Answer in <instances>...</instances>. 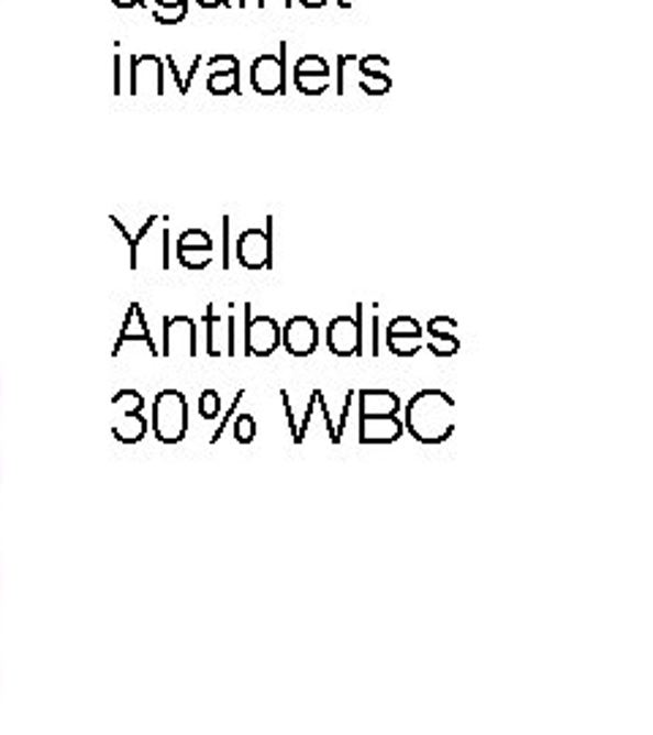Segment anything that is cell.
<instances>
[{
	"label": "cell",
	"instance_id": "obj_1",
	"mask_svg": "<svg viewBox=\"0 0 653 735\" xmlns=\"http://www.w3.org/2000/svg\"><path fill=\"white\" fill-rule=\"evenodd\" d=\"M455 409L457 404L444 390H420L406 404L403 428L420 445H444L455 434Z\"/></svg>",
	"mask_w": 653,
	"mask_h": 735
},
{
	"label": "cell",
	"instance_id": "obj_2",
	"mask_svg": "<svg viewBox=\"0 0 653 735\" xmlns=\"http://www.w3.org/2000/svg\"><path fill=\"white\" fill-rule=\"evenodd\" d=\"M363 306H357V319L335 316L326 327V347L335 358H357L363 352Z\"/></svg>",
	"mask_w": 653,
	"mask_h": 735
},
{
	"label": "cell",
	"instance_id": "obj_3",
	"mask_svg": "<svg viewBox=\"0 0 653 735\" xmlns=\"http://www.w3.org/2000/svg\"><path fill=\"white\" fill-rule=\"evenodd\" d=\"M248 327H245V354L248 358H270L280 347V325L273 316H251V308H245Z\"/></svg>",
	"mask_w": 653,
	"mask_h": 735
},
{
	"label": "cell",
	"instance_id": "obj_4",
	"mask_svg": "<svg viewBox=\"0 0 653 735\" xmlns=\"http://www.w3.org/2000/svg\"><path fill=\"white\" fill-rule=\"evenodd\" d=\"M280 343L291 358H311L319 347V327L311 316H291L280 327Z\"/></svg>",
	"mask_w": 653,
	"mask_h": 735
},
{
	"label": "cell",
	"instance_id": "obj_5",
	"mask_svg": "<svg viewBox=\"0 0 653 735\" xmlns=\"http://www.w3.org/2000/svg\"><path fill=\"white\" fill-rule=\"evenodd\" d=\"M237 256H240V264L248 270L270 267V260H273L270 223H267V232H262V229H245V232L240 234Z\"/></svg>",
	"mask_w": 653,
	"mask_h": 735
},
{
	"label": "cell",
	"instance_id": "obj_6",
	"mask_svg": "<svg viewBox=\"0 0 653 735\" xmlns=\"http://www.w3.org/2000/svg\"><path fill=\"white\" fill-rule=\"evenodd\" d=\"M284 57L286 50H280V57L275 55H262L254 61V72H251V79H254V90L262 96H275L284 90Z\"/></svg>",
	"mask_w": 653,
	"mask_h": 735
},
{
	"label": "cell",
	"instance_id": "obj_7",
	"mask_svg": "<svg viewBox=\"0 0 653 735\" xmlns=\"http://www.w3.org/2000/svg\"><path fill=\"white\" fill-rule=\"evenodd\" d=\"M403 436V423L398 415L363 417L359 415V445H392Z\"/></svg>",
	"mask_w": 653,
	"mask_h": 735
},
{
	"label": "cell",
	"instance_id": "obj_8",
	"mask_svg": "<svg viewBox=\"0 0 653 735\" xmlns=\"http://www.w3.org/2000/svg\"><path fill=\"white\" fill-rule=\"evenodd\" d=\"M330 79V66L317 55H308L297 63V88L308 96H319Z\"/></svg>",
	"mask_w": 653,
	"mask_h": 735
},
{
	"label": "cell",
	"instance_id": "obj_9",
	"mask_svg": "<svg viewBox=\"0 0 653 735\" xmlns=\"http://www.w3.org/2000/svg\"><path fill=\"white\" fill-rule=\"evenodd\" d=\"M400 398L389 390H363L359 393V415L363 417H387L398 415Z\"/></svg>",
	"mask_w": 653,
	"mask_h": 735
},
{
	"label": "cell",
	"instance_id": "obj_10",
	"mask_svg": "<svg viewBox=\"0 0 653 735\" xmlns=\"http://www.w3.org/2000/svg\"><path fill=\"white\" fill-rule=\"evenodd\" d=\"M444 321H446V316H439V319L428 321V332H431V338H433V343L428 349H431L435 358H452V354H457V349H461V341H457L455 336H450V332L441 330Z\"/></svg>",
	"mask_w": 653,
	"mask_h": 735
},
{
	"label": "cell",
	"instance_id": "obj_11",
	"mask_svg": "<svg viewBox=\"0 0 653 735\" xmlns=\"http://www.w3.org/2000/svg\"><path fill=\"white\" fill-rule=\"evenodd\" d=\"M422 327L417 325L414 316H398V319L389 321L387 338H420Z\"/></svg>",
	"mask_w": 653,
	"mask_h": 735
},
{
	"label": "cell",
	"instance_id": "obj_12",
	"mask_svg": "<svg viewBox=\"0 0 653 735\" xmlns=\"http://www.w3.org/2000/svg\"><path fill=\"white\" fill-rule=\"evenodd\" d=\"M389 352L398 354V358H414L420 352V338H387Z\"/></svg>",
	"mask_w": 653,
	"mask_h": 735
},
{
	"label": "cell",
	"instance_id": "obj_13",
	"mask_svg": "<svg viewBox=\"0 0 653 735\" xmlns=\"http://www.w3.org/2000/svg\"><path fill=\"white\" fill-rule=\"evenodd\" d=\"M256 436V420L251 415H240L237 423H234V439L240 441V445H251Z\"/></svg>",
	"mask_w": 653,
	"mask_h": 735
},
{
	"label": "cell",
	"instance_id": "obj_14",
	"mask_svg": "<svg viewBox=\"0 0 653 735\" xmlns=\"http://www.w3.org/2000/svg\"><path fill=\"white\" fill-rule=\"evenodd\" d=\"M218 393H213V390H208V393H204V398H202V412H204V417H215L218 415Z\"/></svg>",
	"mask_w": 653,
	"mask_h": 735
}]
</instances>
